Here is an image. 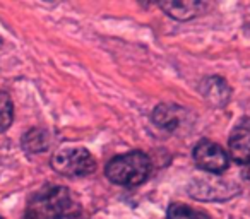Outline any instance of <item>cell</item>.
I'll list each match as a JSON object with an SVG mask.
<instances>
[{
  "instance_id": "cell-1",
  "label": "cell",
  "mask_w": 250,
  "mask_h": 219,
  "mask_svg": "<svg viewBox=\"0 0 250 219\" xmlns=\"http://www.w3.org/2000/svg\"><path fill=\"white\" fill-rule=\"evenodd\" d=\"M79 205L62 185H48L38 190L26 205L24 219H77Z\"/></svg>"
},
{
  "instance_id": "cell-2",
  "label": "cell",
  "mask_w": 250,
  "mask_h": 219,
  "mask_svg": "<svg viewBox=\"0 0 250 219\" xmlns=\"http://www.w3.org/2000/svg\"><path fill=\"white\" fill-rule=\"evenodd\" d=\"M151 173V158L143 151L118 154L108 161L104 168L106 178L120 187H137L147 180Z\"/></svg>"
},
{
  "instance_id": "cell-3",
  "label": "cell",
  "mask_w": 250,
  "mask_h": 219,
  "mask_svg": "<svg viewBox=\"0 0 250 219\" xmlns=\"http://www.w3.org/2000/svg\"><path fill=\"white\" fill-rule=\"evenodd\" d=\"M52 168L62 177L79 178L93 175L98 164L93 154L84 147H67L52 156Z\"/></svg>"
},
{
  "instance_id": "cell-4",
  "label": "cell",
  "mask_w": 250,
  "mask_h": 219,
  "mask_svg": "<svg viewBox=\"0 0 250 219\" xmlns=\"http://www.w3.org/2000/svg\"><path fill=\"white\" fill-rule=\"evenodd\" d=\"M192 158L197 168L202 171H208L212 175H221L228 170L229 158L226 151L219 144L212 142L209 139H201L195 144L192 151Z\"/></svg>"
},
{
  "instance_id": "cell-5",
  "label": "cell",
  "mask_w": 250,
  "mask_h": 219,
  "mask_svg": "<svg viewBox=\"0 0 250 219\" xmlns=\"http://www.w3.org/2000/svg\"><path fill=\"white\" fill-rule=\"evenodd\" d=\"M229 158L236 164H250V117H242L228 137Z\"/></svg>"
},
{
  "instance_id": "cell-6",
  "label": "cell",
  "mask_w": 250,
  "mask_h": 219,
  "mask_svg": "<svg viewBox=\"0 0 250 219\" xmlns=\"http://www.w3.org/2000/svg\"><path fill=\"white\" fill-rule=\"evenodd\" d=\"M158 7L175 21H190L195 16L204 14L209 4L201 0H165L158 4Z\"/></svg>"
},
{
  "instance_id": "cell-7",
  "label": "cell",
  "mask_w": 250,
  "mask_h": 219,
  "mask_svg": "<svg viewBox=\"0 0 250 219\" xmlns=\"http://www.w3.org/2000/svg\"><path fill=\"white\" fill-rule=\"evenodd\" d=\"M185 115H187L185 108L173 103H161L153 110L151 120L160 129L167 130V132H173V130L180 129L182 123L185 122Z\"/></svg>"
},
{
  "instance_id": "cell-8",
  "label": "cell",
  "mask_w": 250,
  "mask_h": 219,
  "mask_svg": "<svg viewBox=\"0 0 250 219\" xmlns=\"http://www.w3.org/2000/svg\"><path fill=\"white\" fill-rule=\"evenodd\" d=\"M199 91L204 96V100H208L209 103L216 104V106H225L231 96V89H229L228 82L219 76L202 79L199 84Z\"/></svg>"
},
{
  "instance_id": "cell-9",
  "label": "cell",
  "mask_w": 250,
  "mask_h": 219,
  "mask_svg": "<svg viewBox=\"0 0 250 219\" xmlns=\"http://www.w3.org/2000/svg\"><path fill=\"white\" fill-rule=\"evenodd\" d=\"M21 146H22V149L29 154L45 153L50 147V134L46 132L45 129H42V127L29 129L28 132L22 136Z\"/></svg>"
},
{
  "instance_id": "cell-10",
  "label": "cell",
  "mask_w": 250,
  "mask_h": 219,
  "mask_svg": "<svg viewBox=\"0 0 250 219\" xmlns=\"http://www.w3.org/2000/svg\"><path fill=\"white\" fill-rule=\"evenodd\" d=\"M167 219H212L208 212L194 209L187 204L173 202L167 211Z\"/></svg>"
},
{
  "instance_id": "cell-11",
  "label": "cell",
  "mask_w": 250,
  "mask_h": 219,
  "mask_svg": "<svg viewBox=\"0 0 250 219\" xmlns=\"http://www.w3.org/2000/svg\"><path fill=\"white\" fill-rule=\"evenodd\" d=\"M14 120V104L5 91H0V134H4Z\"/></svg>"
},
{
  "instance_id": "cell-12",
  "label": "cell",
  "mask_w": 250,
  "mask_h": 219,
  "mask_svg": "<svg viewBox=\"0 0 250 219\" xmlns=\"http://www.w3.org/2000/svg\"><path fill=\"white\" fill-rule=\"evenodd\" d=\"M0 45H2V38H0Z\"/></svg>"
},
{
  "instance_id": "cell-13",
  "label": "cell",
  "mask_w": 250,
  "mask_h": 219,
  "mask_svg": "<svg viewBox=\"0 0 250 219\" xmlns=\"http://www.w3.org/2000/svg\"><path fill=\"white\" fill-rule=\"evenodd\" d=\"M0 219H4V218H2V216H0Z\"/></svg>"
}]
</instances>
